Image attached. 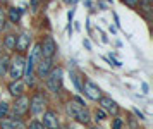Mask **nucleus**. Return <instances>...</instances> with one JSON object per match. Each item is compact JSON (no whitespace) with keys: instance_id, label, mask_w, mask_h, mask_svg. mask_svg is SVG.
Returning a JSON list of instances; mask_svg holds the SVG:
<instances>
[{"instance_id":"f257e3e1","label":"nucleus","mask_w":153,"mask_h":129,"mask_svg":"<svg viewBox=\"0 0 153 129\" xmlns=\"http://www.w3.org/2000/svg\"><path fill=\"white\" fill-rule=\"evenodd\" d=\"M67 114L72 119H76L79 124H90V121H91L90 110L86 109V103H84V100L81 96L71 98V102L67 103Z\"/></svg>"},{"instance_id":"f03ea898","label":"nucleus","mask_w":153,"mask_h":129,"mask_svg":"<svg viewBox=\"0 0 153 129\" xmlns=\"http://www.w3.org/2000/svg\"><path fill=\"white\" fill-rule=\"evenodd\" d=\"M40 57H42V54H40V43H36L35 47L29 50L28 57H24V72H22V78H24L26 84H33V81H35V67Z\"/></svg>"},{"instance_id":"7ed1b4c3","label":"nucleus","mask_w":153,"mask_h":129,"mask_svg":"<svg viewBox=\"0 0 153 129\" xmlns=\"http://www.w3.org/2000/svg\"><path fill=\"white\" fill-rule=\"evenodd\" d=\"M47 79V86L52 93H59V89L62 88V81H64V69L62 67H52L50 69Z\"/></svg>"},{"instance_id":"20e7f679","label":"nucleus","mask_w":153,"mask_h":129,"mask_svg":"<svg viewBox=\"0 0 153 129\" xmlns=\"http://www.w3.org/2000/svg\"><path fill=\"white\" fill-rule=\"evenodd\" d=\"M22 72H24V55L22 54H16L10 62H9V71L7 74L10 76V79H21Z\"/></svg>"},{"instance_id":"39448f33","label":"nucleus","mask_w":153,"mask_h":129,"mask_svg":"<svg viewBox=\"0 0 153 129\" xmlns=\"http://www.w3.org/2000/svg\"><path fill=\"white\" fill-rule=\"evenodd\" d=\"M40 54L42 57H47V59H53L57 54V43L52 36H45V40L40 43Z\"/></svg>"},{"instance_id":"423d86ee","label":"nucleus","mask_w":153,"mask_h":129,"mask_svg":"<svg viewBox=\"0 0 153 129\" xmlns=\"http://www.w3.org/2000/svg\"><path fill=\"white\" fill-rule=\"evenodd\" d=\"M29 47H31V33L29 31H22V33L17 34V38H16V47L14 50L17 54H24V52H28Z\"/></svg>"},{"instance_id":"0eeeda50","label":"nucleus","mask_w":153,"mask_h":129,"mask_svg":"<svg viewBox=\"0 0 153 129\" xmlns=\"http://www.w3.org/2000/svg\"><path fill=\"white\" fill-rule=\"evenodd\" d=\"M45 103H47L45 96H43L42 93H35V95L29 98V110H31V114H33V116H40V114H43Z\"/></svg>"},{"instance_id":"6e6552de","label":"nucleus","mask_w":153,"mask_h":129,"mask_svg":"<svg viewBox=\"0 0 153 129\" xmlns=\"http://www.w3.org/2000/svg\"><path fill=\"white\" fill-rule=\"evenodd\" d=\"M53 59H47V57H40L38 59V62H36V67H35V72L38 74V78H42V79H45L47 76H48L50 69L53 67Z\"/></svg>"},{"instance_id":"1a4fd4ad","label":"nucleus","mask_w":153,"mask_h":129,"mask_svg":"<svg viewBox=\"0 0 153 129\" xmlns=\"http://www.w3.org/2000/svg\"><path fill=\"white\" fill-rule=\"evenodd\" d=\"M0 129H26V124L21 121L19 116L14 117H2L0 119Z\"/></svg>"},{"instance_id":"9d476101","label":"nucleus","mask_w":153,"mask_h":129,"mask_svg":"<svg viewBox=\"0 0 153 129\" xmlns=\"http://www.w3.org/2000/svg\"><path fill=\"white\" fill-rule=\"evenodd\" d=\"M29 110V98L26 95H21V96H16V102L12 105V112L14 116H24L26 112Z\"/></svg>"},{"instance_id":"9b49d317","label":"nucleus","mask_w":153,"mask_h":129,"mask_svg":"<svg viewBox=\"0 0 153 129\" xmlns=\"http://www.w3.org/2000/svg\"><path fill=\"white\" fill-rule=\"evenodd\" d=\"M83 93L88 96L90 100H95V102H97L98 98L102 96V89L98 88L93 81H90V79H84V81H83Z\"/></svg>"},{"instance_id":"f8f14e48","label":"nucleus","mask_w":153,"mask_h":129,"mask_svg":"<svg viewBox=\"0 0 153 129\" xmlns=\"http://www.w3.org/2000/svg\"><path fill=\"white\" fill-rule=\"evenodd\" d=\"M97 102H98V105H100V109H103L105 112H110V114H114V116L119 112L117 102H115V100H112L110 96H103V95H102Z\"/></svg>"},{"instance_id":"ddd939ff","label":"nucleus","mask_w":153,"mask_h":129,"mask_svg":"<svg viewBox=\"0 0 153 129\" xmlns=\"http://www.w3.org/2000/svg\"><path fill=\"white\" fill-rule=\"evenodd\" d=\"M43 126L45 129H59V116H57L53 110H47L43 114Z\"/></svg>"},{"instance_id":"4468645a","label":"nucleus","mask_w":153,"mask_h":129,"mask_svg":"<svg viewBox=\"0 0 153 129\" xmlns=\"http://www.w3.org/2000/svg\"><path fill=\"white\" fill-rule=\"evenodd\" d=\"M24 91H26V83L21 81V79H14L9 84V93L12 96H21L24 95Z\"/></svg>"},{"instance_id":"2eb2a0df","label":"nucleus","mask_w":153,"mask_h":129,"mask_svg":"<svg viewBox=\"0 0 153 129\" xmlns=\"http://www.w3.org/2000/svg\"><path fill=\"white\" fill-rule=\"evenodd\" d=\"M16 38H17V34L14 33H9L5 38H4V41H2V45H4V48L7 50V52H12L16 47Z\"/></svg>"},{"instance_id":"dca6fc26","label":"nucleus","mask_w":153,"mask_h":129,"mask_svg":"<svg viewBox=\"0 0 153 129\" xmlns=\"http://www.w3.org/2000/svg\"><path fill=\"white\" fill-rule=\"evenodd\" d=\"M21 17H22V10L19 7H10V9H9V21H10L12 24L19 22Z\"/></svg>"},{"instance_id":"f3484780","label":"nucleus","mask_w":153,"mask_h":129,"mask_svg":"<svg viewBox=\"0 0 153 129\" xmlns=\"http://www.w3.org/2000/svg\"><path fill=\"white\" fill-rule=\"evenodd\" d=\"M9 62H10V57L7 54L0 55V78H4V76L7 74L9 71Z\"/></svg>"},{"instance_id":"a211bd4d","label":"nucleus","mask_w":153,"mask_h":129,"mask_svg":"<svg viewBox=\"0 0 153 129\" xmlns=\"http://www.w3.org/2000/svg\"><path fill=\"white\" fill-rule=\"evenodd\" d=\"M71 78H72V83H74V86H76L77 91H83V83H81V76L77 74V72H71Z\"/></svg>"},{"instance_id":"6ab92c4d","label":"nucleus","mask_w":153,"mask_h":129,"mask_svg":"<svg viewBox=\"0 0 153 129\" xmlns=\"http://www.w3.org/2000/svg\"><path fill=\"white\" fill-rule=\"evenodd\" d=\"M9 110H10L9 103H5V102H2V100H0V119L7 116V114H9Z\"/></svg>"},{"instance_id":"aec40b11","label":"nucleus","mask_w":153,"mask_h":129,"mask_svg":"<svg viewBox=\"0 0 153 129\" xmlns=\"http://www.w3.org/2000/svg\"><path fill=\"white\" fill-rule=\"evenodd\" d=\"M26 129H45V126H43L42 121L35 119V121H31V122H29V126H28Z\"/></svg>"},{"instance_id":"412c9836","label":"nucleus","mask_w":153,"mask_h":129,"mask_svg":"<svg viewBox=\"0 0 153 129\" xmlns=\"http://www.w3.org/2000/svg\"><path fill=\"white\" fill-rule=\"evenodd\" d=\"M95 119H97V121H105V119H107V112H105L103 109H97V112H95Z\"/></svg>"},{"instance_id":"4be33fe9","label":"nucleus","mask_w":153,"mask_h":129,"mask_svg":"<svg viewBox=\"0 0 153 129\" xmlns=\"http://www.w3.org/2000/svg\"><path fill=\"white\" fill-rule=\"evenodd\" d=\"M124 122H122V119L120 117H115V119H112V129H122Z\"/></svg>"},{"instance_id":"5701e85b","label":"nucleus","mask_w":153,"mask_h":129,"mask_svg":"<svg viewBox=\"0 0 153 129\" xmlns=\"http://www.w3.org/2000/svg\"><path fill=\"white\" fill-rule=\"evenodd\" d=\"M4 26H5V12H4V9L0 7V31L4 29Z\"/></svg>"},{"instance_id":"b1692460","label":"nucleus","mask_w":153,"mask_h":129,"mask_svg":"<svg viewBox=\"0 0 153 129\" xmlns=\"http://www.w3.org/2000/svg\"><path fill=\"white\" fill-rule=\"evenodd\" d=\"M141 2V0H124V4L126 5H129V7H136Z\"/></svg>"},{"instance_id":"393cba45","label":"nucleus","mask_w":153,"mask_h":129,"mask_svg":"<svg viewBox=\"0 0 153 129\" xmlns=\"http://www.w3.org/2000/svg\"><path fill=\"white\" fill-rule=\"evenodd\" d=\"M110 62L114 64V66H115V67H120V66H122V64H120V60H117V59H115V57H114L112 54H110Z\"/></svg>"},{"instance_id":"a878e982","label":"nucleus","mask_w":153,"mask_h":129,"mask_svg":"<svg viewBox=\"0 0 153 129\" xmlns=\"http://www.w3.org/2000/svg\"><path fill=\"white\" fill-rule=\"evenodd\" d=\"M83 47L86 48L88 52H91V41H90V40H86V38H84V40H83Z\"/></svg>"},{"instance_id":"bb28decb","label":"nucleus","mask_w":153,"mask_h":129,"mask_svg":"<svg viewBox=\"0 0 153 129\" xmlns=\"http://www.w3.org/2000/svg\"><path fill=\"white\" fill-rule=\"evenodd\" d=\"M74 12H76V9H71L69 14H67V19H69V22H72V17H74Z\"/></svg>"},{"instance_id":"cd10ccee","label":"nucleus","mask_w":153,"mask_h":129,"mask_svg":"<svg viewBox=\"0 0 153 129\" xmlns=\"http://www.w3.org/2000/svg\"><path fill=\"white\" fill-rule=\"evenodd\" d=\"M40 2H42V0H31V7H33V9H38V5H40Z\"/></svg>"},{"instance_id":"c85d7f7f","label":"nucleus","mask_w":153,"mask_h":129,"mask_svg":"<svg viewBox=\"0 0 153 129\" xmlns=\"http://www.w3.org/2000/svg\"><path fill=\"white\" fill-rule=\"evenodd\" d=\"M114 21H115V28H120V21H119V16L114 12Z\"/></svg>"},{"instance_id":"c756f323","label":"nucleus","mask_w":153,"mask_h":129,"mask_svg":"<svg viewBox=\"0 0 153 129\" xmlns=\"http://www.w3.org/2000/svg\"><path fill=\"white\" fill-rule=\"evenodd\" d=\"M134 114H136V116L139 117V121H143V119H145V116H143V114H141V112H139L138 109H134Z\"/></svg>"},{"instance_id":"7c9ffc66","label":"nucleus","mask_w":153,"mask_h":129,"mask_svg":"<svg viewBox=\"0 0 153 129\" xmlns=\"http://www.w3.org/2000/svg\"><path fill=\"white\" fill-rule=\"evenodd\" d=\"M141 86H143V91H145V93H148V89H150V88H148V84H146V83H143Z\"/></svg>"},{"instance_id":"2f4dec72","label":"nucleus","mask_w":153,"mask_h":129,"mask_svg":"<svg viewBox=\"0 0 153 129\" xmlns=\"http://www.w3.org/2000/svg\"><path fill=\"white\" fill-rule=\"evenodd\" d=\"M77 0H64V4H76Z\"/></svg>"},{"instance_id":"473e14b6","label":"nucleus","mask_w":153,"mask_h":129,"mask_svg":"<svg viewBox=\"0 0 153 129\" xmlns=\"http://www.w3.org/2000/svg\"><path fill=\"white\" fill-rule=\"evenodd\" d=\"M91 129H100V128H91Z\"/></svg>"},{"instance_id":"72a5a7b5","label":"nucleus","mask_w":153,"mask_h":129,"mask_svg":"<svg viewBox=\"0 0 153 129\" xmlns=\"http://www.w3.org/2000/svg\"><path fill=\"white\" fill-rule=\"evenodd\" d=\"M146 2H152V0H146Z\"/></svg>"}]
</instances>
